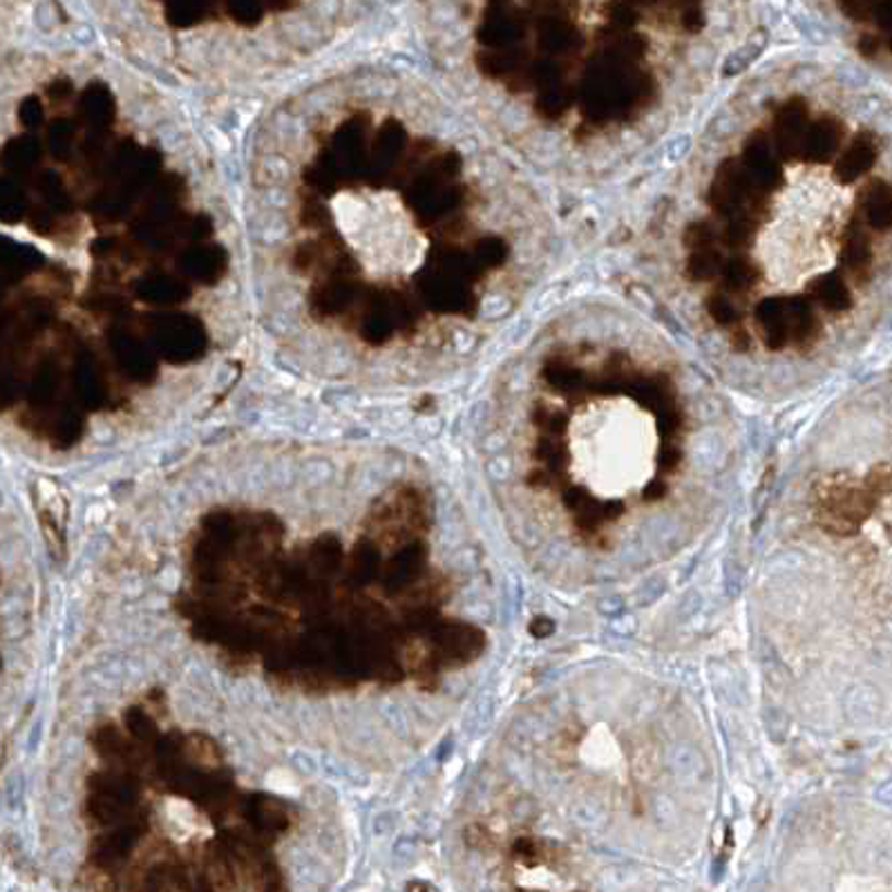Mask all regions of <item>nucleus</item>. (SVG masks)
I'll return each mask as SVG.
<instances>
[{
    "instance_id": "nucleus-1",
    "label": "nucleus",
    "mask_w": 892,
    "mask_h": 892,
    "mask_svg": "<svg viewBox=\"0 0 892 892\" xmlns=\"http://www.w3.org/2000/svg\"><path fill=\"white\" fill-rule=\"evenodd\" d=\"M843 139V123L801 92L768 99L698 191L682 275L745 354L754 341L778 356L808 354L823 338L821 311L855 302L845 275L861 282L870 271L868 226H836L832 206L870 173L879 144L864 130L839 155Z\"/></svg>"
},
{
    "instance_id": "nucleus-2",
    "label": "nucleus",
    "mask_w": 892,
    "mask_h": 892,
    "mask_svg": "<svg viewBox=\"0 0 892 892\" xmlns=\"http://www.w3.org/2000/svg\"><path fill=\"white\" fill-rule=\"evenodd\" d=\"M531 484L550 490L582 537L604 531L627 501L665 499L685 459L676 373L604 341L552 345L537 373Z\"/></svg>"
},
{
    "instance_id": "nucleus-3",
    "label": "nucleus",
    "mask_w": 892,
    "mask_h": 892,
    "mask_svg": "<svg viewBox=\"0 0 892 892\" xmlns=\"http://www.w3.org/2000/svg\"><path fill=\"white\" fill-rule=\"evenodd\" d=\"M559 14L552 5L550 16L533 19L539 40L537 52L542 70L528 92H537L535 110L552 126L567 132L573 144H593L610 139L627 126H638L661 108L678 79L680 52L674 45L657 50L655 38L674 29L682 14Z\"/></svg>"
},
{
    "instance_id": "nucleus-4",
    "label": "nucleus",
    "mask_w": 892,
    "mask_h": 892,
    "mask_svg": "<svg viewBox=\"0 0 892 892\" xmlns=\"http://www.w3.org/2000/svg\"><path fill=\"white\" fill-rule=\"evenodd\" d=\"M74 892H117V885L106 870L97 866H87L79 872L74 881Z\"/></svg>"
}]
</instances>
